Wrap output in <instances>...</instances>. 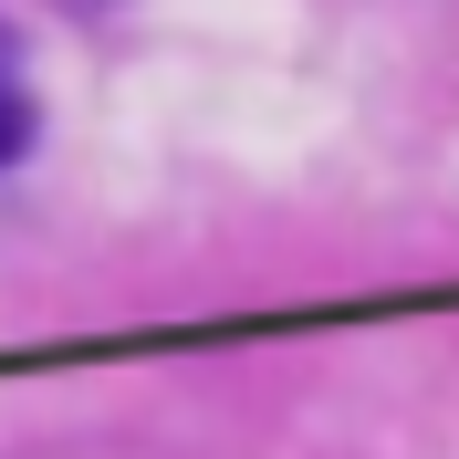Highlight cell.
<instances>
[{
  "label": "cell",
  "instance_id": "6da1fadb",
  "mask_svg": "<svg viewBox=\"0 0 459 459\" xmlns=\"http://www.w3.org/2000/svg\"><path fill=\"white\" fill-rule=\"evenodd\" d=\"M31 136H42V94H31V53H22V31L0 22V178L31 157Z\"/></svg>",
  "mask_w": 459,
  "mask_h": 459
}]
</instances>
